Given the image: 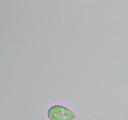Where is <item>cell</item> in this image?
<instances>
[{
	"label": "cell",
	"mask_w": 128,
	"mask_h": 120,
	"mask_svg": "<svg viewBox=\"0 0 128 120\" xmlns=\"http://www.w3.org/2000/svg\"><path fill=\"white\" fill-rule=\"evenodd\" d=\"M49 120H74L76 116L71 110L62 105H54L48 111Z\"/></svg>",
	"instance_id": "1"
}]
</instances>
